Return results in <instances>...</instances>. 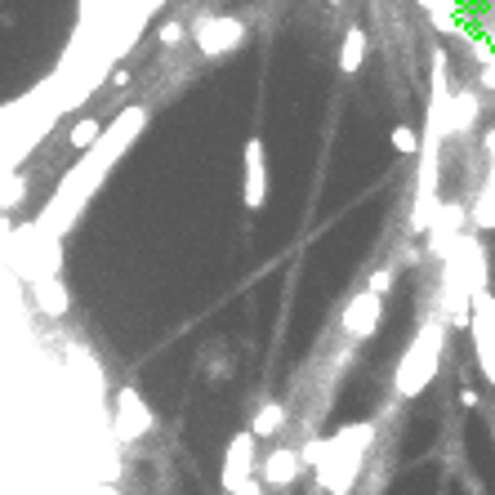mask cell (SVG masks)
I'll list each match as a JSON object with an SVG mask.
<instances>
[{
  "instance_id": "cell-1",
  "label": "cell",
  "mask_w": 495,
  "mask_h": 495,
  "mask_svg": "<svg viewBox=\"0 0 495 495\" xmlns=\"http://www.w3.org/2000/svg\"><path fill=\"white\" fill-rule=\"evenodd\" d=\"M370 442H375V424L370 419H353V424L335 428L326 437V459L317 464V486L330 491V495H353V482L366 468Z\"/></svg>"
},
{
  "instance_id": "cell-2",
  "label": "cell",
  "mask_w": 495,
  "mask_h": 495,
  "mask_svg": "<svg viewBox=\"0 0 495 495\" xmlns=\"http://www.w3.org/2000/svg\"><path fill=\"white\" fill-rule=\"evenodd\" d=\"M437 361H442V321L433 317V321H424V326L415 330L410 348L402 353L397 375H393V388H397L402 397H419V393L433 384Z\"/></svg>"
},
{
  "instance_id": "cell-3",
  "label": "cell",
  "mask_w": 495,
  "mask_h": 495,
  "mask_svg": "<svg viewBox=\"0 0 495 495\" xmlns=\"http://www.w3.org/2000/svg\"><path fill=\"white\" fill-rule=\"evenodd\" d=\"M468 335H473V348H477V370L495 388V295L491 290L468 295Z\"/></svg>"
},
{
  "instance_id": "cell-4",
  "label": "cell",
  "mask_w": 495,
  "mask_h": 495,
  "mask_svg": "<svg viewBox=\"0 0 495 495\" xmlns=\"http://www.w3.org/2000/svg\"><path fill=\"white\" fill-rule=\"evenodd\" d=\"M152 428H157L152 406L139 397V388H134V384H121V388H117V410H112V437L126 446V442L148 437Z\"/></svg>"
},
{
  "instance_id": "cell-5",
  "label": "cell",
  "mask_w": 495,
  "mask_h": 495,
  "mask_svg": "<svg viewBox=\"0 0 495 495\" xmlns=\"http://www.w3.org/2000/svg\"><path fill=\"white\" fill-rule=\"evenodd\" d=\"M241 166H246L241 206H246L250 215H259V210L268 206V148H264V139H259V134H250V139H246V148H241Z\"/></svg>"
},
{
  "instance_id": "cell-6",
  "label": "cell",
  "mask_w": 495,
  "mask_h": 495,
  "mask_svg": "<svg viewBox=\"0 0 495 495\" xmlns=\"http://www.w3.org/2000/svg\"><path fill=\"white\" fill-rule=\"evenodd\" d=\"M344 335L353 339V344H361V339H370L375 330H379V321H384V299L379 295H370V290H357L348 304H344Z\"/></svg>"
},
{
  "instance_id": "cell-7",
  "label": "cell",
  "mask_w": 495,
  "mask_h": 495,
  "mask_svg": "<svg viewBox=\"0 0 495 495\" xmlns=\"http://www.w3.org/2000/svg\"><path fill=\"white\" fill-rule=\"evenodd\" d=\"M192 37H197L206 59H219V54H232L246 41V23L241 19H201L192 28Z\"/></svg>"
},
{
  "instance_id": "cell-8",
  "label": "cell",
  "mask_w": 495,
  "mask_h": 495,
  "mask_svg": "<svg viewBox=\"0 0 495 495\" xmlns=\"http://www.w3.org/2000/svg\"><path fill=\"white\" fill-rule=\"evenodd\" d=\"M28 295L37 304V312H45L50 321H63L72 312V290L63 281V272H45V277H28Z\"/></svg>"
},
{
  "instance_id": "cell-9",
  "label": "cell",
  "mask_w": 495,
  "mask_h": 495,
  "mask_svg": "<svg viewBox=\"0 0 495 495\" xmlns=\"http://www.w3.org/2000/svg\"><path fill=\"white\" fill-rule=\"evenodd\" d=\"M246 477H255V437H250V428H241L228 442V455H223V468H219V486L232 495Z\"/></svg>"
},
{
  "instance_id": "cell-10",
  "label": "cell",
  "mask_w": 495,
  "mask_h": 495,
  "mask_svg": "<svg viewBox=\"0 0 495 495\" xmlns=\"http://www.w3.org/2000/svg\"><path fill=\"white\" fill-rule=\"evenodd\" d=\"M299 446H272L268 455H264V482L268 486H290L295 477H299Z\"/></svg>"
},
{
  "instance_id": "cell-11",
  "label": "cell",
  "mask_w": 495,
  "mask_h": 495,
  "mask_svg": "<svg viewBox=\"0 0 495 495\" xmlns=\"http://www.w3.org/2000/svg\"><path fill=\"white\" fill-rule=\"evenodd\" d=\"M486 152H491V179H486V188L477 192V201H473V223L486 232V228H495V130H491V139H486Z\"/></svg>"
},
{
  "instance_id": "cell-12",
  "label": "cell",
  "mask_w": 495,
  "mask_h": 495,
  "mask_svg": "<svg viewBox=\"0 0 495 495\" xmlns=\"http://www.w3.org/2000/svg\"><path fill=\"white\" fill-rule=\"evenodd\" d=\"M246 428H250V437H255V442H259V437H277V433L286 428V406H281L277 397H272V402H264Z\"/></svg>"
},
{
  "instance_id": "cell-13",
  "label": "cell",
  "mask_w": 495,
  "mask_h": 495,
  "mask_svg": "<svg viewBox=\"0 0 495 495\" xmlns=\"http://www.w3.org/2000/svg\"><path fill=\"white\" fill-rule=\"evenodd\" d=\"M361 63H366V32H361V28H348V32H344V45H339V68L353 77V72H361Z\"/></svg>"
},
{
  "instance_id": "cell-14",
  "label": "cell",
  "mask_w": 495,
  "mask_h": 495,
  "mask_svg": "<svg viewBox=\"0 0 495 495\" xmlns=\"http://www.w3.org/2000/svg\"><path fill=\"white\" fill-rule=\"evenodd\" d=\"M99 134H103V121H99V117H81V121L68 130V143H72L77 152H90V148L99 143Z\"/></svg>"
},
{
  "instance_id": "cell-15",
  "label": "cell",
  "mask_w": 495,
  "mask_h": 495,
  "mask_svg": "<svg viewBox=\"0 0 495 495\" xmlns=\"http://www.w3.org/2000/svg\"><path fill=\"white\" fill-rule=\"evenodd\" d=\"M450 108H455V117H450V126L446 130H455V134H464L473 121H477V99H468V94H459V99H450Z\"/></svg>"
},
{
  "instance_id": "cell-16",
  "label": "cell",
  "mask_w": 495,
  "mask_h": 495,
  "mask_svg": "<svg viewBox=\"0 0 495 495\" xmlns=\"http://www.w3.org/2000/svg\"><path fill=\"white\" fill-rule=\"evenodd\" d=\"M388 139H393V148H397L402 157H415V152H419V134H415L410 126H393Z\"/></svg>"
},
{
  "instance_id": "cell-17",
  "label": "cell",
  "mask_w": 495,
  "mask_h": 495,
  "mask_svg": "<svg viewBox=\"0 0 495 495\" xmlns=\"http://www.w3.org/2000/svg\"><path fill=\"white\" fill-rule=\"evenodd\" d=\"M321 459H326V437H321V433H312V437L299 446V464H312V468H317Z\"/></svg>"
},
{
  "instance_id": "cell-18",
  "label": "cell",
  "mask_w": 495,
  "mask_h": 495,
  "mask_svg": "<svg viewBox=\"0 0 495 495\" xmlns=\"http://www.w3.org/2000/svg\"><path fill=\"white\" fill-rule=\"evenodd\" d=\"M393 281H397V272H393V268H379V272H370V281H366V290L384 299V295L393 290Z\"/></svg>"
},
{
  "instance_id": "cell-19",
  "label": "cell",
  "mask_w": 495,
  "mask_h": 495,
  "mask_svg": "<svg viewBox=\"0 0 495 495\" xmlns=\"http://www.w3.org/2000/svg\"><path fill=\"white\" fill-rule=\"evenodd\" d=\"M23 192H28V179H23V174H14V179H10V188H0V210H10L14 201H23Z\"/></svg>"
},
{
  "instance_id": "cell-20",
  "label": "cell",
  "mask_w": 495,
  "mask_h": 495,
  "mask_svg": "<svg viewBox=\"0 0 495 495\" xmlns=\"http://www.w3.org/2000/svg\"><path fill=\"white\" fill-rule=\"evenodd\" d=\"M455 397H459V406H464V410H477V406H482V397H477V388H473V384H459V393H455Z\"/></svg>"
},
{
  "instance_id": "cell-21",
  "label": "cell",
  "mask_w": 495,
  "mask_h": 495,
  "mask_svg": "<svg viewBox=\"0 0 495 495\" xmlns=\"http://www.w3.org/2000/svg\"><path fill=\"white\" fill-rule=\"evenodd\" d=\"M179 37H183V23H166L161 28V45H179Z\"/></svg>"
}]
</instances>
